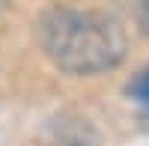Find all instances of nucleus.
I'll return each mask as SVG.
<instances>
[{"label": "nucleus", "mask_w": 149, "mask_h": 146, "mask_svg": "<svg viewBox=\"0 0 149 146\" xmlns=\"http://www.w3.org/2000/svg\"><path fill=\"white\" fill-rule=\"evenodd\" d=\"M128 95H131L137 104L149 107V69H140L137 75L131 78V83H128Z\"/></svg>", "instance_id": "nucleus-2"}, {"label": "nucleus", "mask_w": 149, "mask_h": 146, "mask_svg": "<svg viewBox=\"0 0 149 146\" xmlns=\"http://www.w3.org/2000/svg\"><path fill=\"white\" fill-rule=\"evenodd\" d=\"M42 48L69 75H95L125 57L122 27L93 9H54L42 21Z\"/></svg>", "instance_id": "nucleus-1"}]
</instances>
